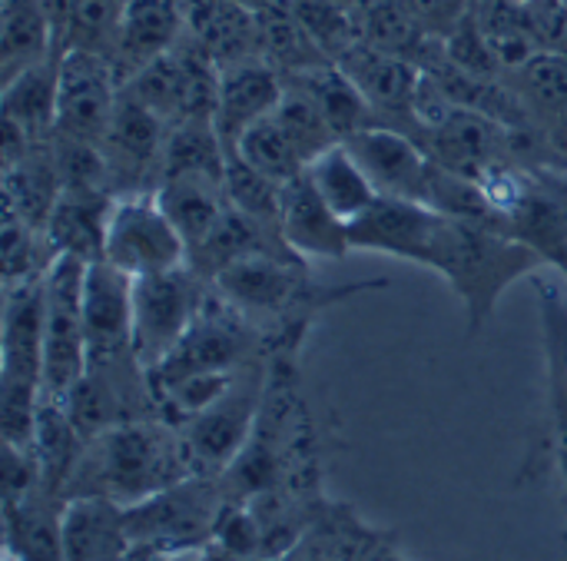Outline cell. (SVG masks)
Wrapping results in <instances>:
<instances>
[{
  "label": "cell",
  "instance_id": "d4e9b609",
  "mask_svg": "<svg viewBox=\"0 0 567 561\" xmlns=\"http://www.w3.org/2000/svg\"><path fill=\"white\" fill-rule=\"evenodd\" d=\"M110 210H113V196L63 190L47 220V239L53 243L56 256H80L86 263L103 259Z\"/></svg>",
  "mask_w": 567,
  "mask_h": 561
},
{
  "label": "cell",
  "instance_id": "4dcf8cb0",
  "mask_svg": "<svg viewBox=\"0 0 567 561\" xmlns=\"http://www.w3.org/2000/svg\"><path fill=\"white\" fill-rule=\"evenodd\" d=\"M0 253H3V289L30 283V279H43L56 259V249L47 239V230L27 223L13 210H3Z\"/></svg>",
  "mask_w": 567,
  "mask_h": 561
},
{
  "label": "cell",
  "instance_id": "2e32d148",
  "mask_svg": "<svg viewBox=\"0 0 567 561\" xmlns=\"http://www.w3.org/2000/svg\"><path fill=\"white\" fill-rule=\"evenodd\" d=\"M0 386L43 392V279L3 289Z\"/></svg>",
  "mask_w": 567,
  "mask_h": 561
},
{
  "label": "cell",
  "instance_id": "d6986e66",
  "mask_svg": "<svg viewBox=\"0 0 567 561\" xmlns=\"http://www.w3.org/2000/svg\"><path fill=\"white\" fill-rule=\"evenodd\" d=\"M183 37H186L183 0H126L116 43L110 53L120 83L140 73L146 63L169 53Z\"/></svg>",
  "mask_w": 567,
  "mask_h": 561
},
{
  "label": "cell",
  "instance_id": "d590c367",
  "mask_svg": "<svg viewBox=\"0 0 567 561\" xmlns=\"http://www.w3.org/2000/svg\"><path fill=\"white\" fill-rule=\"evenodd\" d=\"M505 3H512V7H518V10H525V13H532V10H538V7H545V3H551V0H505Z\"/></svg>",
  "mask_w": 567,
  "mask_h": 561
},
{
  "label": "cell",
  "instance_id": "7402d4cb",
  "mask_svg": "<svg viewBox=\"0 0 567 561\" xmlns=\"http://www.w3.org/2000/svg\"><path fill=\"white\" fill-rule=\"evenodd\" d=\"M63 509L66 499L50 486L3 502L7 561H63Z\"/></svg>",
  "mask_w": 567,
  "mask_h": 561
},
{
  "label": "cell",
  "instance_id": "5bb4252c",
  "mask_svg": "<svg viewBox=\"0 0 567 561\" xmlns=\"http://www.w3.org/2000/svg\"><path fill=\"white\" fill-rule=\"evenodd\" d=\"M83 319H86L90 366L140 359L133 346V276H126L106 259H96L86 269Z\"/></svg>",
  "mask_w": 567,
  "mask_h": 561
},
{
  "label": "cell",
  "instance_id": "9a60e30c",
  "mask_svg": "<svg viewBox=\"0 0 567 561\" xmlns=\"http://www.w3.org/2000/svg\"><path fill=\"white\" fill-rule=\"evenodd\" d=\"M342 143L362 163V170L375 183L379 196L425 203L435 160L429 156L422 140H415L412 133L395 130V126H369Z\"/></svg>",
  "mask_w": 567,
  "mask_h": 561
},
{
  "label": "cell",
  "instance_id": "836d02e7",
  "mask_svg": "<svg viewBox=\"0 0 567 561\" xmlns=\"http://www.w3.org/2000/svg\"><path fill=\"white\" fill-rule=\"evenodd\" d=\"M276 116H279V123L286 126V133L292 136V143L299 146L306 166H309L319 153H326L329 146L339 143V136L332 133V126L326 123V116H322V110L312 103V96H309L302 86L289 83V80H286V93H282V100H279V106H276Z\"/></svg>",
  "mask_w": 567,
  "mask_h": 561
},
{
  "label": "cell",
  "instance_id": "d6a6232c",
  "mask_svg": "<svg viewBox=\"0 0 567 561\" xmlns=\"http://www.w3.org/2000/svg\"><path fill=\"white\" fill-rule=\"evenodd\" d=\"M292 13L306 27V33L319 43V50L336 63L352 43L362 40L359 17L339 0H289Z\"/></svg>",
  "mask_w": 567,
  "mask_h": 561
},
{
  "label": "cell",
  "instance_id": "52a82bcc",
  "mask_svg": "<svg viewBox=\"0 0 567 561\" xmlns=\"http://www.w3.org/2000/svg\"><path fill=\"white\" fill-rule=\"evenodd\" d=\"M209 293L213 283L189 263L159 276L133 279V346L146 373L179 346Z\"/></svg>",
  "mask_w": 567,
  "mask_h": 561
},
{
  "label": "cell",
  "instance_id": "7a4b0ae2",
  "mask_svg": "<svg viewBox=\"0 0 567 561\" xmlns=\"http://www.w3.org/2000/svg\"><path fill=\"white\" fill-rule=\"evenodd\" d=\"M189 476L193 466L179 429L159 416L133 419L83 442L66 482V499L106 496L120 506H133Z\"/></svg>",
  "mask_w": 567,
  "mask_h": 561
},
{
  "label": "cell",
  "instance_id": "ac0fdd59",
  "mask_svg": "<svg viewBox=\"0 0 567 561\" xmlns=\"http://www.w3.org/2000/svg\"><path fill=\"white\" fill-rule=\"evenodd\" d=\"M279 233H282V243L306 263H316V259L336 263L352 253L349 223L339 220L326 206V200L316 193L306 173L282 183Z\"/></svg>",
  "mask_w": 567,
  "mask_h": 561
},
{
  "label": "cell",
  "instance_id": "e575fe53",
  "mask_svg": "<svg viewBox=\"0 0 567 561\" xmlns=\"http://www.w3.org/2000/svg\"><path fill=\"white\" fill-rule=\"evenodd\" d=\"M189 559V555H186ZM179 555H156V552H130L123 561H186Z\"/></svg>",
  "mask_w": 567,
  "mask_h": 561
},
{
  "label": "cell",
  "instance_id": "5b68a950",
  "mask_svg": "<svg viewBox=\"0 0 567 561\" xmlns=\"http://www.w3.org/2000/svg\"><path fill=\"white\" fill-rule=\"evenodd\" d=\"M90 263L56 256L43 276V399L66 402L90 366L83 286Z\"/></svg>",
  "mask_w": 567,
  "mask_h": 561
},
{
  "label": "cell",
  "instance_id": "277c9868",
  "mask_svg": "<svg viewBox=\"0 0 567 561\" xmlns=\"http://www.w3.org/2000/svg\"><path fill=\"white\" fill-rule=\"evenodd\" d=\"M229 492L219 476H189L156 496L126 506V529L133 552L199 555L216 542Z\"/></svg>",
  "mask_w": 567,
  "mask_h": 561
},
{
  "label": "cell",
  "instance_id": "7c38bea8",
  "mask_svg": "<svg viewBox=\"0 0 567 561\" xmlns=\"http://www.w3.org/2000/svg\"><path fill=\"white\" fill-rule=\"evenodd\" d=\"M422 143L439 166L478 183L488 173L515 163V126L468 106H455L425 133Z\"/></svg>",
  "mask_w": 567,
  "mask_h": 561
},
{
  "label": "cell",
  "instance_id": "1f68e13d",
  "mask_svg": "<svg viewBox=\"0 0 567 561\" xmlns=\"http://www.w3.org/2000/svg\"><path fill=\"white\" fill-rule=\"evenodd\" d=\"M226 200L233 210L246 213L249 220L262 223L266 230L279 233V213H282V183L262 176L239 156H229L226 163ZM282 236V233H279Z\"/></svg>",
  "mask_w": 567,
  "mask_h": 561
},
{
  "label": "cell",
  "instance_id": "4316f807",
  "mask_svg": "<svg viewBox=\"0 0 567 561\" xmlns=\"http://www.w3.org/2000/svg\"><path fill=\"white\" fill-rule=\"evenodd\" d=\"M286 80L302 86L312 96V103L322 110V116L332 126V133L339 136V143L369 130V126H379L375 110L369 106L362 90L346 76V70L339 63H319L312 70L292 73Z\"/></svg>",
  "mask_w": 567,
  "mask_h": 561
},
{
  "label": "cell",
  "instance_id": "603a6c76",
  "mask_svg": "<svg viewBox=\"0 0 567 561\" xmlns=\"http://www.w3.org/2000/svg\"><path fill=\"white\" fill-rule=\"evenodd\" d=\"M63 53L47 0H0V76L3 83L33 63Z\"/></svg>",
  "mask_w": 567,
  "mask_h": 561
},
{
  "label": "cell",
  "instance_id": "f546056e",
  "mask_svg": "<svg viewBox=\"0 0 567 561\" xmlns=\"http://www.w3.org/2000/svg\"><path fill=\"white\" fill-rule=\"evenodd\" d=\"M229 156H239L243 163H249L252 170H259L262 176H269L276 183H289L299 173H306V160H302L299 146L292 143V136L286 133V126L279 123L276 113L252 123L239 136V143L233 146Z\"/></svg>",
  "mask_w": 567,
  "mask_h": 561
},
{
  "label": "cell",
  "instance_id": "8fae6325",
  "mask_svg": "<svg viewBox=\"0 0 567 561\" xmlns=\"http://www.w3.org/2000/svg\"><path fill=\"white\" fill-rule=\"evenodd\" d=\"M336 63L362 90V96L369 100V106L379 116V126H395V130H405L415 140H422L415 103H419V86H422L425 70L419 63L385 53L365 40L352 43Z\"/></svg>",
  "mask_w": 567,
  "mask_h": 561
},
{
  "label": "cell",
  "instance_id": "484cf974",
  "mask_svg": "<svg viewBox=\"0 0 567 561\" xmlns=\"http://www.w3.org/2000/svg\"><path fill=\"white\" fill-rule=\"evenodd\" d=\"M156 200L186 239V249H196L226 216V183L206 176H163Z\"/></svg>",
  "mask_w": 567,
  "mask_h": 561
},
{
  "label": "cell",
  "instance_id": "44dd1931",
  "mask_svg": "<svg viewBox=\"0 0 567 561\" xmlns=\"http://www.w3.org/2000/svg\"><path fill=\"white\" fill-rule=\"evenodd\" d=\"M133 552L126 506L106 496H73L63 509V561H123Z\"/></svg>",
  "mask_w": 567,
  "mask_h": 561
},
{
  "label": "cell",
  "instance_id": "e0dca14e",
  "mask_svg": "<svg viewBox=\"0 0 567 561\" xmlns=\"http://www.w3.org/2000/svg\"><path fill=\"white\" fill-rule=\"evenodd\" d=\"M282 93H286V76L266 57H246L219 67L213 123L229 153L252 123L276 113Z\"/></svg>",
  "mask_w": 567,
  "mask_h": 561
},
{
  "label": "cell",
  "instance_id": "f1b7e54d",
  "mask_svg": "<svg viewBox=\"0 0 567 561\" xmlns=\"http://www.w3.org/2000/svg\"><path fill=\"white\" fill-rule=\"evenodd\" d=\"M229 150L213 120H183L173 123L163 146V176H206L226 183Z\"/></svg>",
  "mask_w": 567,
  "mask_h": 561
},
{
  "label": "cell",
  "instance_id": "9c48e42d",
  "mask_svg": "<svg viewBox=\"0 0 567 561\" xmlns=\"http://www.w3.org/2000/svg\"><path fill=\"white\" fill-rule=\"evenodd\" d=\"M166 133H169V126L150 106H143L136 96L120 90L116 110L100 140L113 196L156 193V186L163 180Z\"/></svg>",
  "mask_w": 567,
  "mask_h": 561
},
{
  "label": "cell",
  "instance_id": "83f0119b",
  "mask_svg": "<svg viewBox=\"0 0 567 561\" xmlns=\"http://www.w3.org/2000/svg\"><path fill=\"white\" fill-rule=\"evenodd\" d=\"M306 176L316 186V193L326 200V206L346 223L359 220L379 200L375 183L369 180V173L362 170V163L352 156L346 143H336L326 153H319L306 166Z\"/></svg>",
  "mask_w": 567,
  "mask_h": 561
},
{
  "label": "cell",
  "instance_id": "8d00e7d4",
  "mask_svg": "<svg viewBox=\"0 0 567 561\" xmlns=\"http://www.w3.org/2000/svg\"><path fill=\"white\" fill-rule=\"evenodd\" d=\"M555 143H558V146L565 150V156H567V130H561V133L555 136Z\"/></svg>",
  "mask_w": 567,
  "mask_h": 561
},
{
  "label": "cell",
  "instance_id": "ba28073f",
  "mask_svg": "<svg viewBox=\"0 0 567 561\" xmlns=\"http://www.w3.org/2000/svg\"><path fill=\"white\" fill-rule=\"evenodd\" d=\"M103 259L123 269L133 279L159 276L189 263L186 239L159 206L156 193L116 196L106 236H103Z\"/></svg>",
  "mask_w": 567,
  "mask_h": 561
},
{
  "label": "cell",
  "instance_id": "8992f818",
  "mask_svg": "<svg viewBox=\"0 0 567 561\" xmlns=\"http://www.w3.org/2000/svg\"><path fill=\"white\" fill-rule=\"evenodd\" d=\"M266 389H269V356H259L236 373L229 389L209 409H203L196 419L179 426L193 476L223 479L229 472V466L243 456L246 442L256 432Z\"/></svg>",
  "mask_w": 567,
  "mask_h": 561
},
{
  "label": "cell",
  "instance_id": "30bf717a",
  "mask_svg": "<svg viewBox=\"0 0 567 561\" xmlns=\"http://www.w3.org/2000/svg\"><path fill=\"white\" fill-rule=\"evenodd\" d=\"M120 76L103 53L63 50L56 83V133L100 143L120 100Z\"/></svg>",
  "mask_w": 567,
  "mask_h": 561
},
{
  "label": "cell",
  "instance_id": "4fadbf2b",
  "mask_svg": "<svg viewBox=\"0 0 567 561\" xmlns=\"http://www.w3.org/2000/svg\"><path fill=\"white\" fill-rule=\"evenodd\" d=\"M439 226H442L439 210L415 203V200L379 196L359 220L349 223V239H352V249L405 259V263L429 269Z\"/></svg>",
  "mask_w": 567,
  "mask_h": 561
},
{
  "label": "cell",
  "instance_id": "cb8c5ba5",
  "mask_svg": "<svg viewBox=\"0 0 567 561\" xmlns=\"http://www.w3.org/2000/svg\"><path fill=\"white\" fill-rule=\"evenodd\" d=\"M518 93L528 120L545 130L551 140L567 130V53L538 50L525 63L505 73Z\"/></svg>",
  "mask_w": 567,
  "mask_h": 561
},
{
  "label": "cell",
  "instance_id": "ffe728a7",
  "mask_svg": "<svg viewBox=\"0 0 567 561\" xmlns=\"http://www.w3.org/2000/svg\"><path fill=\"white\" fill-rule=\"evenodd\" d=\"M532 283L538 289V309H542L551 449H555V462H558L567 499V283L548 279L545 269L535 273Z\"/></svg>",
  "mask_w": 567,
  "mask_h": 561
},
{
  "label": "cell",
  "instance_id": "74e56055",
  "mask_svg": "<svg viewBox=\"0 0 567 561\" xmlns=\"http://www.w3.org/2000/svg\"><path fill=\"white\" fill-rule=\"evenodd\" d=\"M186 561H216V559H213V552H199V555H189Z\"/></svg>",
  "mask_w": 567,
  "mask_h": 561
},
{
  "label": "cell",
  "instance_id": "6da1fadb",
  "mask_svg": "<svg viewBox=\"0 0 567 561\" xmlns=\"http://www.w3.org/2000/svg\"><path fill=\"white\" fill-rule=\"evenodd\" d=\"M213 286L236 313H243L266 336L272 353H299L302 336L309 333L316 316H322L336 303L385 289L389 279L322 286L312 279L309 263L296 253H252L226 266Z\"/></svg>",
  "mask_w": 567,
  "mask_h": 561
},
{
  "label": "cell",
  "instance_id": "3957f363",
  "mask_svg": "<svg viewBox=\"0 0 567 561\" xmlns=\"http://www.w3.org/2000/svg\"><path fill=\"white\" fill-rule=\"evenodd\" d=\"M548 263L522 239L505 230L455 220L442 213L439 239L429 269L439 273L449 289L462 299L468 336L475 339L495 316L498 299L522 279H532Z\"/></svg>",
  "mask_w": 567,
  "mask_h": 561
}]
</instances>
